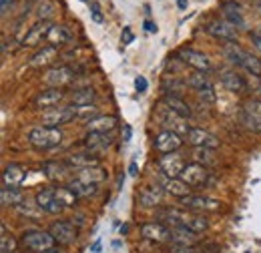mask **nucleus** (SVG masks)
I'll list each match as a JSON object with an SVG mask.
<instances>
[{
  "label": "nucleus",
  "instance_id": "nucleus-7",
  "mask_svg": "<svg viewBox=\"0 0 261 253\" xmlns=\"http://www.w3.org/2000/svg\"><path fill=\"white\" fill-rule=\"evenodd\" d=\"M181 205L189 211H197V213H211L221 207V203L217 199L205 197V195H189V197L181 199Z\"/></svg>",
  "mask_w": 261,
  "mask_h": 253
},
{
  "label": "nucleus",
  "instance_id": "nucleus-12",
  "mask_svg": "<svg viewBox=\"0 0 261 253\" xmlns=\"http://www.w3.org/2000/svg\"><path fill=\"white\" fill-rule=\"evenodd\" d=\"M181 145H183L181 135H177V133H173V131H161V133L155 137V141H153V147H155L159 153H163V155L175 153Z\"/></svg>",
  "mask_w": 261,
  "mask_h": 253
},
{
  "label": "nucleus",
  "instance_id": "nucleus-45",
  "mask_svg": "<svg viewBox=\"0 0 261 253\" xmlns=\"http://www.w3.org/2000/svg\"><path fill=\"white\" fill-rule=\"evenodd\" d=\"M121 40H123V44H130V42L135 40V34H133V31H130L129 27H125V29H123V34H121Z\"/></svg>",
  "mask_w": 261,
  "mask_h": 253
},
{
  "label": "nucleus",
  "instance_id": "nucleus-39",
  "mask_svg": "<svg viewBox=\"0 0 261 253\" xmlns=\"http://www.w3.org/2000/svg\"><path fill=\"white\" fill-rule=\"evenodd\" d=\"M18 241L6 231V227L2 225V237H0V253H16Z\"/></svg>",
  "mask_w": 261,
  "mask_h": 253
},
{
  "label": "nucleus",
  "instance_id": "nucleus-48",
  "mask_svg": "<svg viewBox=\"0 0 261 253\" xmlns=\"http://www.w3.org/2000/svg\"><path fill=\"white\" fill-rule=\"evenodd\" d=\"M143 27H145V31L147 32H157V24H155V22H151V20H145V22H143Z\"/></svg>",
  "mask_w": 261,
  "mask_h": 253
},
{
  "label": "nucleus",
  "instance_id": "nucleus-41",
  "mask_svg": "<svg viewBox=\"0 0 261 253\" xmlns=\"http://www.w3.org/2000/svg\"><path fill=\"white\" fill-rule=\"evenodd\" d=\"M72 111H74V117H76V119H85L87 123H89L91 119L98 117V109L95 107V105H81V107H72Z\"/></svg>",
  "mask_w": 261,
  "mask_h": 253
},
{
  "label": "nucleus",
  "instance_id": "nucleus-8",
  "mask_svg": "<svg viewBox=\"0 0 261 253\" xmlns=\"http://www.w3.org/2000/svg\"><path fill=\"white\" fill-rule=\"evenodd\" d=\"M141 235L143 239L153 241V243H167L171 241V227L159 221H147L141 225Z\"/></svg>",
  "mask_w": 261,
  "mask_h": 253
},
{
  "label": "nucleus",
  "instance_id": "nucleus-10",
  "mask_svg": "<svg viewBox=\"0 0 261 253\" xmlns=\"http://www.w3.org/2000/svg\"><path fill=\"white\" fill-rule=\"evenodd\" d=\"M241 123L251 133H261V100H249L243 107Z\"/></svg>",
  "mask_w": 261,
  "mask_h": 253
},
{
  "label": "nucleus",
  "instance_id": "nucleus-38",
  "mask_svg": "<svg viewBox=\"0 0 261 253\" xmlns=\"http://www.w3.org/2000/svg\"><path fill=\"white\" fill-rule=\"evenodd\" d=\"M193 159H195V163L199 165H215V153H213V149H205V147H197L195 151H193Z\"/></svg>",
  "mask_w": 261,
  "mask_h": 253
},
{
  "label": "nucleus",
  "instance_id": "nucleus-49",
  "mask_svg": "<svg viewBox=\"0 0 261 253\" xmlns=\"http://www.w3.org/2000/svg\"><path fill=\"white\" fill-rule=\"evenodd\" d=\"M93 18L97 20V22H102V16H100V10H98V4L93 2Z\"/></svg>",
  "mask_w": 261,
  "mask_h": 253
},
{
  "label": "nucleus",
  "instance_id": "nucleus-19",
  "mask_svg": "<svg viewBox=\"0 0 261 253\" xmlns=\"http://www.w3.org/2000/svg\"><path fill=\"white\" fill-rule=\"evenodd\" d=\"M65 98V93L61 89H46L40 91L38 95L34 96V107L38 109H55L59 107V103Z\"/></svg>",
  "mask_w": 261,
  "mask_h": 253
},
{
  "label": "nucleus",
  "instance_id": "nucleus-26",
  "mask_svg": "<svg viewBox=\"0 0 261 253\" xmlns=\"http://www.w3.org/2000/svg\"><path fill=\"white\" fill-rule=\"evenodd\" d=\"M117 123L119 121L113 115H98L87 123V129H89V133H111L117 127Z\"/></svg>",
  "mask_w": 261,
  "mask_h": 253
},
{
  "label": "nucleus",
  "instance_id": "nucleus-52",
  "mask_svg": "<svg viewBox=\"0 0 261 253\" xmlns=\"http://www.w3.org/2000/svg\"><path fill=\"white\" fill-rule=\"evenodd\" d=\"M130 135H133V129L129 125H125V141H130Z\"/></svg>",
  "mask_w": 261,
  "mask_h": 253
},
{
  "label": "nucleus",
  "instance_id": "nucleus-22",
  "mask_svg": "<svg viewBox=\"0 0 261 253\" xmlns=\"http://www.w3.org/2000/svg\"><path fill=\"white\" fill-rule=\"evenodd\" d=\"M221 12L225 16L229 24H233L235 29H243L245 27V18H243V12H241V6L235 4L233 0H227L221 4Z\"/></svg>",
  "mask_w": 261,
  "mask_h": 253
},
{
  "label": "nucleus",
  "instance_id": "nucleus-50",
  "mask_svg": "<svg viewBox=\"0 0 261 253\" xmlns=\"http://www.w3.org/2000/svg\"><path fill=\"white\" fill-rule=\"evenodd\" d=\"M137 171H139V167H137V163L133 161V163H130V165H129V173H130V175H133V177H137V175H139Z\"/></svg>",
  "mask_w": 261,
  "mask_h": 253
},
{
  "label": "nucleus",
  "instance_id": "nucleus-34",
  "mask_svg": "<svg viewBox=\"0 0 261 253\" xmlns=\"http://www.w3.org/2000/svg\"><path fill=\"white\" fill-rule=\"evenodd\" d=\"M70 100H72V107H81V105H95V100H97V93H95V89H91V87H87V89H79V91H74V93H72Z\"/></svg>",
  "mask_w": 261,
  "mask_h": 253
},
{
  "label": "nucleus",
  "instance_id": "nucleus-30",
  "mask_svg": "<svg viewBox=\"0 0 261 253\" xmlns=\"http://www.w3.org/2000/svg\"><path fill=\"white\" fill-rule=\"evenodd\" d=\"M163 189L165 193H169V195H173L177 199H185V197L191 195V187L181 179H167L163 183Z\"/></svg>",
  "mask_w": 261,
  "mask_h": 253
},
{
  "label": "nucleus",
  "instance_id": "nucleus-36",
  "mask_svg": "<svg viewBox=\"0 0 261 253\" xmlns=\"http://www.w3.org/2000/svg\"><path fill=\"white\" fill-rule=\"evenodd\" d=\"M68 189L72 191L76 197H93L95 193H97V185H91V183H83V181H79L76 177L66 185Z\"/></svg>",
  "mask_w": 261,
  "mask_h": 253
},
{
  "label": "nucleus",
  "instance_id": "nucleus-53",
  "mask_svg": "<svg viewBox=\"0 0 261 253\" xmlns=\"http://www.w3.org/2000/svg\"><path fill=\"white\" fill-rule=\"evenodd\" d=\"M177 4H179V8H181V10H185V8H187V4H189V0H177Z\"/></svg>",
  "mask_w": 261,
  "mask_h": 253
},
{
  "label": "nucleus",
  "instance_id": "nucleus-47",
  "mask_svg": "<svg viewBox=\"0 0 261 253\" xmlns=\"http://www.w3.org/2000/svg\"><path fill=\"white\" fill-rule=\"evenodd\" d=\"M251 42H253L255 50H257V53H261V38L257 36V34H253V32H251Z\"/></svg>",
  "mask_w": 261,
  "mask_h": 253
},
{
  "label": "nucleus",
  "instance_id": "nucleus-29",
  "mask_svg": "<svg viewBox=\"0 0 261 253\" xmlns=\"http://www.w3.org/2000/svg\"><path fill=\"white\" fill-rule=\"evenodd\" d=\"M197 241H199L197 233L189 231L187 227L171 229V243H175V245H187V247H193Z\"/></svg>",
  "mask_w": 261,
  "mask_h": 253
},
{
  "label": "nucleus",
  "instance_id": "nucleus-35",
  "mask_svg": "<svg viewBox=\"0 0 261 253\" xmlns=\"http://www.w3.org/2000/svg\"><path fill=\"white\" fill-rule=\"evenodd\" d=\"M68 169H70L68 165L59 163V161H46V163L42 165V173H44L48 179H61V177H65V173Z\"/></svg>",
  "mask_w": 261,
  "mask_h": 253
},
{
  "label": "nucleus",
  "instance_id": "nucleus-1",
  "mask_svg": "<svg viewBox=\"0 0 261 253\" xmlns=\"http://www.w3.org/2000/svg\"><path fill=\"white\" fill-rule=\"evenodd\" d=\"M29 143L38 151H48L63 143V133L57 127H34L29 133Z\"/></svg>",
  "mask_w": 261,
  "mask_h": 253
},
{
  "label": "nucleus",
  "instance_id": "nucleus-4",
  "mask_svg": "<svg viewBox=\"0 0 261 253\" xmlns=\"http://www.w3.org/2000/svg\"><path fill=\"white\" fill-rule=\"evenodd\" d=\"M34 201H36V205H38L44 213H48V215H57V213H61V211L65 209L63 203H61L59 197H57V187H44V189H40L36 193Z\"/></svg>",
  "mask_w": 261,
  "mask_h": 253
},
{
  "label": "nucleus",
  "instance_id": "nucleus-3",
  "mask_svg": "<svg viewBox=\"0 0 261 253\" xmlns=\"http://www.w3.org/2000/svg\"><path fill=\"white\" fill-rule=\"evenodd\" d=\"M157 119L161 121V125L165 127V131H173V133H177V135H187L189 131H191V127L187 125V119H183V117H179L177 113H173L167 105L161 103V107H159V111H157Z\"/></svg>",
  "mask_w": 261,
  "mask_h": 253
},
{
  "label": "nucleus",
  "instance_id": "nucleus-54",
  "mask_svg": "<svg viewBox=\"0 0 261 253\" xmlns=\"http://www.w3.org/2000/svg\"><path fill=\"white\" fill-rule=\"evenodd\" d=\"M2 2V10H6V4H8V0H0Z\"/></svg>",
  "mask_w": 261,
  "mask_h": 253
},
{
  "label": "nucleus",
  "instance_id": "nucleus-46",
  "mask_svg": "<svg viewBox=\"0 0 261 253\" xmlns=\"http://www.w3.org/2000/svg\"><path fill=\"white\" fill-rule=\"evenodd\" d=\"M173 253H199V251L193 249V247H187V245H175Z\"/></svg>",
  "mask_w": 261,
  "mask_h": 253
},
{
  "label": "nucleus",
  "instance_id": "nucleus-9",
  "mask_svg": "<svg viewBox=\"0 0 261 253\" xmlns=\"http://www.w3.org/2000/svg\"><path fill=\"white\" fill-rule=\"evenodd\" d=\"M72 119H76L74 117V111H72V107H61V109H46L44 113H42V117H40V123L44 127H59L61 125H66V123H70Z\"/></svg>",
  "mask_w": 261,
  "mask_h": 253
},
{
  "label": "nucleus",
  "instance_id": "nucleus-11",
  "mask_svg": "<svg viewBox=\"0 0 261 253\" xmlns=\"http://www.w3.org/2000/svg\"><path fill=\"white\" fill-rule=\"evenodd\" d=\"M185 141L187 145L191 147H205V149H217L219 147V139L215 135H211L209 131H203V129H197L191 127V131L185 135Z\"/></svg>",
  "mask_w": 261,
  "mask_h": 253
},
{
  "label": "nucleus",
  "instance_id": "nucleus-37",
  "mask_svg": "<svg viewBox=\"0 0 261 253\" xmlns=\"http://www.w3.org/2000/svg\"><path fill=\"white\" fill-rule=\"evenodd\" d=\"M36 18L38 20H44V22H48L57 12H59V8H57V4L55 2H50V0H42L38 6H36Z\"/></svg>",
  "mask_w": 261,
  "mask_h": 253
},
{
  "label": "nucleus",
  "instance_id": "nucleus-27",
  "mask_svg": "<svg viewBox=\"0 0 261 253\" xmlns=\"http://www.w3.org/2000/svg\"><path fill=\"white\" fill-rule=\"evenodd\" d=\"M163 105H167L173 113H177L179 117H183V119H189L191 115H193V111H191V107L181 98L179 95H167L163 96Z\"/></svg>",
  "mask_w": 261,
  "mask_h": 253
},
{
  "label": "nucleus",
  "instance_id": "nucleus-20",
  "mask_svg": "<svg viewBox=\"0 0 261 253\" xmlns=\"http://www.w3.org/2000/svg\"><path fill=\"white\" fill-rule=\"evenodd\" d=\"M207 32L213 34L215 38H221V40H227V42H233L237 38V31L233 24H229L227 20H211L207 24Z\"/></svg>",
  "mask_w": 261,
  "mask_h": 253
},
{
  "label": "nucleus",
  "instance_id": "nucleus-17",
  "mask_svg": "<svg viewBox=\"0 0 261 253\" xmlns=\"http://www.w3.org/2000/svg\"><path fill=\"white\" fill-rule=\"evenodd\" d=\"M207 177H209V173H207V169L203 165L191 163V165H185V169H183L179 179L185 181L189 187H199V185H203L207 181Z\"/></svg>",
  "mask_w": 261,
  "mask_h": 253
},
{
  "label": "nucleus",
  "instance_id": "nucleus-24",
  "mask_svg": "<svg viewBox=\"0 0 261 253\" xmlns=\"http://www.w3.org/2000/svg\"><path fill=\"white\" fill-rule=\"evenodd\" d=\"M76 179L83 181V183H91V185H98L107 179V171L102 167H85V169H79L76 171Z\"/></svg>",
  "mask_w": 261,
  "mask_h": 253
},
{
  "label": "nucleus",
  "instance_id": "nucleus-55",
  "mask_svg": "<svg viewBox=\"0 0 261 253\" xmlns=\"http://www.w3.org/2000/svg\"><path fill=\"white\" fill-rule=\"evenodd\" d=\"M257 2H259V6H261V0H257Z\"/></svg>",
  "mask_w": 261,
  "mask_h": 253
},
{
  "label": "nucleus",
  "instance_id": "nucleus-13",
  "mask_svg": "<svg viewBox=\"0 0 261 253\" xmlns=\"http://www.w3.org/2000/svg\"><path fill=\"white\" fill-rule=\"evenodd\" d=\"M72 79H74V72H72L70 66H55V68H50V70L44 74L42 81H44V85L50 87V89H61V87L68 85Z\"/></svg>",
  "mask_w": 261,
  "mask_h": 253
},
{
  "label": "nucleus",
  "instance_id": "nucleus-32",
  "mask_svg": "<svg viewBox=\"0 0 261 253\" xmlns=\"http://www.w3.org/2000/svg\"><path fill=\"white\" fill-rule=\"evenodd\" d=\"M0 201L4 207H18L20 203H24V193L20 189H4L0 191Z\"/></svg>",
  "mask_w": 261,
  "mask_h": 253
},
{
  "label": "nucleus",
  "instance_id": "nucleus-56",
  "mask_svg": "<svg viewBox=\"0 0 261 253\" xmlns=\"http://www.w3.org/2000/svg\"><path fill=\"white\" fill-rule=\"evenodd\" d=\"M83 2H89V0H83Z\"/></svg>",
  "mask_w": 261,
  "mask_h": 253
},
{
  "label": "nucleus",
  "instance_id": "nucleus-18",
  "mask_svg": "<svg viewBox=\"0 0 261 253\" xmlns=\"http://www.w3.org/2000/svg\"><path fill=\"white\" fill-rule=\"evenodd\" d=\"M48 32H50V24L44 20H38L33 29H29V32L24 34L22 44L24 46H38V44H42V40L48 38Z\"/></svg>",
  "mask_w": 261,
  "mask_h": 253
},
{
  "label": "nucleus",
  "instance_id": "nucleus-28",
  "mask_svg": "<svg viewBox=\"0 0 261 253\" xmlns=\"http://www.w3.org/2000/svg\"><path fill=\"white\" fill-rule=\"evenodd\" d=\"M163 191L161 187H143L139 191V203L143 207H157L161 203V197H163Z\"/></svg>",
  "mask_w": 261,
  "mask_h": 253
},
{
  "label": "nucleus",
  "instance_id": "nucleus-51",
  "mask_svg": "<svg viewBox=\"0 0 261 253\" xmlns=\"http://www.w3.org/2000/svg\"><path fill=\"white\" fill-rule=\"evenodd\" d=\"M91 251H93V253H98V251H100V239H97V241H95V243L91 245Z\"/></svg>",
  "mask_w": 261,
  "mask_h": 253
},
{
  "label": "nucleus",
  "instance_id": "nucleus-31",
  "mask_svg": "<svg viewBox=\"0 0 261 253\" xmlns=\"http://www.w3.org/2000/svg\"><path fill=\"white\" fill-rule=\"evenodd\" d=\"M66 165L70 167V169H85V167H95L97 165V157H95V153H91V151H87V153H74V155H70V157L66 159Z\"/></svg>",
  "mask_w": 261,
  "mask_h": 253
},
{
  "label": "nucleus",
  "instance_id": "nucleus-33",
  "mask_svg": "<svg viewBox=\"0 0 261 253\" xmlns=\"http://www.w3.org/2000/svg\"><path fill=\"white\" fill-rule=\"evenodd\" d=\"M46 40L50 42V46L65 44V42H68V40H70V31H68L66 27H63V24H53Z\"/></svg>",
  "mask_w": 261,
  "mask_h": 253
},
{
  "label": "nucleus",
  "instance_id": "nucleus-5",
  "mask_svg": "<svg viewBox=\"0 0 261 253\" xmlns=\"http://www.w3.org/2000/svg\"><path fill=\"white\" fill-rule=\"evenodd\" d=\"M191 89H195L197 95L201 96L205 103H215V89H213V83L209 81V77H205L203 72H193V74H189L187 77V81H185Z\"/></svg>",
  "mask_w": 261,
  "mask_h": 253
},
{
  "label": "nucleus",
  "instance_id": "nucleus-40",
  "mask_svg": "<svg viewBox=\"0 0 261 253\" xmlns=\"http://www.w3.org/2000/svg\"><path fill=\"white\" fill-rule=\"evenodd\" d=\"M241 68H245V70L251 72L253 77H261V61L257 59V57H253L251 53H245L243 63H241Z\"/></svg>",
  "mask_w": 261,
  "mask_h": 253
},
{
  "label": "nucleus",
  "instance_id": "nucleus-44",
  "mask_svg": "<svg viewBox=\"0 0 261 253\" xmlns=\"http://www.w3.org/2000/svg\"><path fill=\"white\" fill-rule=\"evenodd\" d=\"M147 87H149V85H147V79H145V77H137V79H135V89H137L139 93H145Z\"/></svg>",
  "mask_w": 261,
  "mask_h": 253
},
{
  "label": "nucleus",
  "instance_id": "nucleus-43",
  "mask_svg": "<svg viewBox=\"0 0 261 253\" xmlns=\"http://www.w3.org/2000/svg\"><path fill=\"white\" fill-rule=\"evenodd\" d=\"M57 197L63 203V207H74L76 205V199H79L68 187H57Z\"/></svg>",
  "mask_w": 261,
  "mask_h": 253
},
{
  "label": "nucleus",
  "instance_id": "nucleus-15",
  "mask_svg": "<svg viewBox=\"0 0 261 253\" xmlns=\"http://www.w3.org/2000/svg\"><path fill=\"white\" fill-rule=\"evenodd\" d=\"M159 167H161V171L167 175V179H179L181 173H183V169H185V163H183L181 155L169 153V155H163V157L159 159Z\"/></svg>",
  "mask_w": 261,
  "mask_h": 253
},
{
  "label": "nucleus",
  "instance_id": "nucleus-21",
  "mask_svg": "<svg viewBox=\"0 0 261 253\" xmlns=\"http://www.w3.org/2000/svg\"><path fill=\"white\" fill-rule=\"evenodd\" d=\"M111 145H113V139H111L107 133H89V135L85 137V147H87V151H91V153H95V155L107 151Z\"/></svg>",
  "mask_w": 261,
  "mask_h": 253
},
{
  "label": "nucleus",
  "instance_id": "nucleus-23",
  "mask_svg": "<svg viewBox=\"0 0 261 253\" xmlns=\"http://www.w3.org/2000/svg\"><path fill=\"white\" fill-rule=\"evenodd\" d=\"M219 79H221V83H223V87L231 91V93H241V91H245V81H243V77H239L233 68H221L219 70Z\"/></svg>",
  "mask_w": 261,
  "mask_h": 253
},
{
  "label": "nucleus",
  "instance_id": "nucleus-25",
  "mask_svg": "<svg viewBox=\"0 0 261 253\" xmlns=\"http://www.w3.org/2000/svg\"><path fill=\"white\" fill-rule=\"evenodd\" d=\"M57 57H59V48H57V46H50V44H48V46H42L33 59H31V66H33V68L48 66V64H53L57 61Z\"/></svg>",
  "mask_w": 261,
  "mask_h": 253
},
{
  "label": "nucleus",
  "instance_id": "nucleus-14",
  "mask_svg": "<svg viewBox=\"0 0 261 253\" xmlns=\"http://www.w3.org/2000/svg\"><path fill=\"white\" fill-rule=\"evenodd\" d=\"M27 179V169L22 165H16V163H10L6 165L4 173H2V185L8 187V189H18Z\"/></svg>",
  "mask_w": 261,
  "mask_h": 253
},
{
  "label": "nucleus",
  "instance_id": "nucleus-42",
  "mask_svg": "<svg viewBox=\"0 0 261 253\" xmlns=\"http://www.w3.org/2000/svg\"><path fill=\"white\" fill-rule=\"evenodd\" d=\"M16 211H18L20 215H24V217H33V219H38V217H40V213H44V211L36 205V201H34V203H29V201L20 203V205L16 207Z\"/></svg>",
  "mask_w": 261,
  "mask_h": 253
},
{
  "label": "nucleus",
  "instance_id": "nucleus-6",
  "mask_svg": "<svg viewBox=\"0 0 261 253\" xmlns=\"http://www.w3.org/2000/svg\"><path fill=\"white\" fill-rule=\"evenodd\" d=\"M50 235L55 237L57 243L61 245H72L76 239H79V231L74 227V223L70 219H65V221H55L50 225Z\"/></svg>",
  "mask_w": 261,
  "mask_h": 253
},
{
  "label": "nucleus",
  "instance_id": "nucleus-16",
  "mask_svg": "<svg viewBox=\"0 0 261 253\" xmlns=\"http://www.w3.org/2000/svg\"><path fill=\"white\" fill-rule=\"evenodd\" d=\"M179 59H181L185 64L193 66V68L199 70V72H207V70H211V61H209V57L203 55V53H199V50L183 48V50L179 53Z\"/></svg>",
  "mask_w": 261,
  "mask_h": 253
},
{
  "label": "nucleus",
  "instance_id": "nucleus-2",
  "mask_svg": "<svg viewBox=\"0 0 261 253\" xmlns=\"http://www.w3.org/2000/svg\"><path fill=\"white\" fill-rule=\"evenodd\" d=\"M20 243L33 253H48L57 245L50 231H42V229H27L20 237Z\"/></svg>",
  "mask_w": 261,
  "mask_h": 253
}]
</instances>
